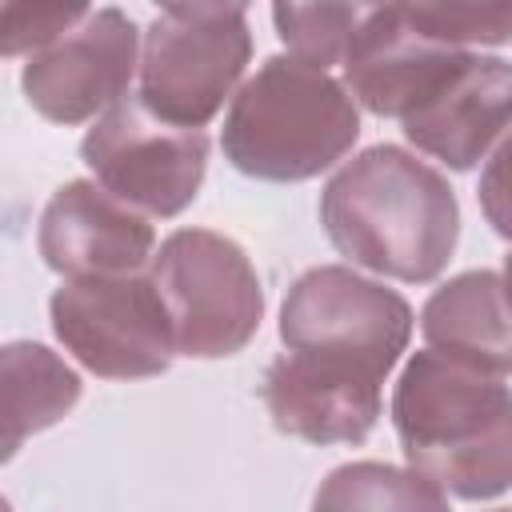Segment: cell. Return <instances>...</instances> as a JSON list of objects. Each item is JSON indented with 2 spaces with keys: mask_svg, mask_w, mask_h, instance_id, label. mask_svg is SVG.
<instances>
[{
  "mask_svg": "<svg viewBox=\"0 0 512 512\" xmlns=\"http://www.w3.org/2000/svg\"><path fill=\"white\" fill-rule=\"evenodd\" d=\"M320 224L356 268L400 284H432L460 240V200L440 168L400 144L344 160L320 192Z\"/></svg>",
  "mask_w": 512,
  "mask_h": 512,
  "instance_id": "obj_1",
  "label": "cell"
},
{
  "mask_svg": "<svg viewBox=\"0 0 512 512\" xmlns=\"http://www.w3.org/2000/svg\"><path fill=\"white\" fill-rule=\"evenodd\" d=\"M404 464L456 500L480 504L512 488V388L436 348L408 356L392 388Z\"/></svg>",
  "mask_w": 512,
  "mask_h": 512,
  "instance_id": "obj_2",
  "label": "cell"
},
{
  "mask_svg": "<svg viewBox=\"0 0 512 512\" xmlns=\"http://www.w3.org/2000/svg\"><path fill=\"white\" fill-rule=\"evenodd\" d=\"M360 140V104L328 68L292 52L248 76L220 128L224 160L264 184H300L336 168Z\"/></svg>",
  "mask_w": 512,
  "mask_h": 512,
  "instance_id": "obj_3",
  "label": "cell"
},
{
  "mask_svg": "<svg viewBox=\"0 0 512 512\" xmlns=\"http://www.w3.org/2000/svg\"><path fill=\"white\" fill-rule=\"evenodd\" d=\"M188 360H224L252 344L264 320V284L252 256L216 228H176L148 264Z\"/></svg>",
  "mask_w": 512,
  "mask_h": 512,
  "instance_id": "obj_4",
  "label": "cell"
},
{
  "mask_svg": "<svg viewBox=\"0 0 512 512\" xmlns=\"http://www.w3.org/2000/svg\"><path fill=\"white\" fill-rule=\"evenodd\" d=\"M56 340L100 380H148L172 368L176 328L152 272L64 276L48 296Z\"/></svg>",
  "mask_w": 512,
  "mask_h": 512,
  "instance_id": "obj_5",
  "label": "cell"
},
{
  "mask_svg": "<svg viewBox=\"0 0 512 512\" xmlns=\"http://www.w3.org/2000/svg\"><path fill=\"white\" fill-rule=\"evenodd\" d=\"M276 328L284 348L352 360L388 380L412 344L416 316L396 288L360 276L356 264H316L284 292Z\"/></svg>",
  "mask_w": 512,
  "mask_h": 512,
  "instance_id": "obj_6",
  "label": "cell"
},
{
  "mask_svg": "<svg viewBox=\"0 0 512 512\" xmlns=\"http://www.w3.org/2000/svg\"><path fill=\"white\" fill-rule=\"evenodd\" d=\"M208 152L204 128L168 124L140 96L112 104L80 140L84 168L152 220H172L200 196Z\"/></svg>",
  "mask_w": 512,
  "mask_h": 512,
  "instance_id": "obj_7",
  "label": "cell"
},
{
  "mask_svg": "<svg viewBox=\"0 0 512 512\" xmlns=\"http://www.w3.org/2000/svg\"><path fill=\"white\" fill-rule=\"evenodd\" d=\"M252 60L244 16L180 20L156 16L140 44V100L168 124L204 128L236 96Z\"/></svg>",
  "mask_w": 512,
  "mask_h": 512,
  "instance_id": "obj_8",
  "label": "cell"
},
{
  "mask_svg": "<svg viewBox=\"0 0 512 512\" xmlns=\"http://www.w3.org/2000/svg\"><path fill=\"white\" fill-rule=\"evenodd\" d=\"M140 44L144 32L124 8H96L72 32L24 60V100L48 124H92L128 96L140 76Z\"/></svg>",
  "mask_w": 512,
  "mask_h": 512,
  "instance_id": "obj_9",
  "label": "cell"
},
{
  "mask_svg": "<svg viewBox=\"0 0 512 512\" xmlns=\"http://www.w3.org/2000/svg\"><path fill=\"white\" fill-rule=\"evenodd\" d=\"M260 400L276 432L292 440L364 444L384 416V380L352 360L288 348L264 368Z\"/></svg>",
  "mask_w": 512,
  "mask_h": 512,
  "instance_id": "obj_10",
  "label": "cell"
},
{
  "mask_svg": "<svg viewBox=\"0 0 512 512\" xmlns=\"http://www.w3.org/2000/svg\"><path fill=\"white\" fill-rule=\"evenodd\" d=\"M40 260L56 276L144 272L156 256L152 216L108 192L96 176L60 184L36 224Z\"/></svg>",
  "mask_w": 512,
  "mask_h": 512,
  "instance_id": "obj_11",
  "label": "cell"
},
{
  "mask_svg": "<svg viewBox=\"0 0 512 512\" xmlns=\"http://www.w3.org/2000/svg\"><path fill=\"white\" fill-rule=\"evenodd\" d=\"M512 128V64L468 52L464 64L400 120L404 140L452 172H472Z\"/></svg>",
  "mask_w": 512,
  "mask_h": 512,
  "instance_id": "obj_12",
  "label": "cell"
},
{
  "mask_svg": "<svg viewBox=\"0 0 512 512\" xmlns=\"http://www.w3.org/2000/svg\"><path fill=\"white\" fill-rule=\"evenodd\" d=\"M464 56L468 48L428 40L412 32L400 12H392L348 52L340 68L360 108L380 120H404L464 64Z\"/></svg>",
  "mask_w": 512,
  "mask_h": 512,
  "instance_id": "obj_13",
  "label": "cell"
},
{
  "mask_svg": "<svg viewBox=\"0 0 512 512\" xmlns=\"http://www.w3.org/2000/svg\"><path fill=\"white\" fill-rule=\"evenodd\" d=\"M420 332L428 348L452 360L512 376V296L504 272L468 268L432 288L420 308Z\"/></svg>",
  "mask_w": 512,
  "mask_h": 512,
  "instance_id": "obj_14",
  "label": "cell"
},
{
  "mask_svg": "<svg viewBox=\"0 0 512 512\" xmlns=\"http://www.w3.org/2000/svg\"><path fill=\"white\" fill-rule=\"evenodd\" d=\"M0 392H4V460L20 444L52 424H60L84 396L80 372L36 340H8L0 348Z\"/></svg>",
  "mask_w": 512,
  "mask_h": 512,
  "instance_id": "obj_15",
  "label": "cell"
},
{
  "mask_svg": "<svg viewBox=\"0 0 512 512\" xmlns=\"http://www.w3.org/2000/svg\"><path fill=\"white\" fill-rule=\"evenodd\" d=\"M392 12H400V0H272V28L292 56L328 68L344 64Z\"/></svg>",
  "mask_w": 512,
  "mask_h": 512,
  "instance_id": "obj_16",
  "label": "cell"
},
{
  "mask_svg": "<svg viewBox=\"0 0 512 512\" xmlns=\"http://www.w3.org/2000/svg\"><path fill=\"white\" fill-rule=\"evenodd\" d=\"M448 500L452 496L416 468L380 460H352L332 468L312 496L316 508H448Z\"/></svg>",
  "mask_w": 512,
  "mask_h": 512,
  "instance_id": "obj_17",
  "label": "cell"
},
{
  "mask_svg": "<svg viewBox=\"0 0 512 512\" xmlns=\"http://www.w3.org/2000/svg\"><path fill=\"white\" fill-rule=\"evenodd\" d=\"M412 32L452 48L512 44V0H400Z\"/></svg>",
  "mask_w": 512,
  "mask_h": 512,
  "instance_id": "obj_18",
  "label": "cell"
},
{
  "mask_svg": "<svg viewBox=\"0 0 512 512\" xmlns=\"http://www.w3.org/2000/svg\"><path fill=\"white\" fill-rule=\"evenodd\" d=\"M92 0H0V52L8 60L32 56L72 32Z\"/></svg>",
  "mask_w": 512,
  "mask_h": 512,
  "instance_id": "obj_19",
  "label": "cell"
},
{
  "mask_svg": "<svg viewBox=\"0 0 512 512\" xmlns=\"http://www.w3.org/2000/svg\"><path fill=\"white\" fill-rule=\"evenodd\" d=\"M476 200H480V212L492 224V232L512 244V128L488 156L480 184H476Z\"/></svg>",
  "mask_w": 512,
  "mask_h": 512,
  "instance_id": "obj_20",
  "label": "cell"
},
{
  "mask_svg": "<svg viewBox=\"0 0 512 512\" xmlns=\"http://www.w3.org/2000/svg\"><path fill=\"white\" fill-rule=\"evenodd\" d=\"M164 16L180 20H216V16H244L252 0H152Z\"/></svg>",
  "mask_w": 512,
  "mask_h": 512,
  "instance_id": "obj_21",
  "label": "cell"
},
{
  "mask_svg": "<svg viewBox=\"0 0 512 512\" xmlns=\"http://www.w3.org/2000/svg\"><path fill=\"white\" fill-rule=\"evenodd\" d=\"M500 272H504V284H508V296H512V252L504 256V268Z\"/></svg>",
  "mask_w": 512,
  "mask_h": 512,
  "instance_id": "obj_22",
  "label": "cell"
}]
</instances>
